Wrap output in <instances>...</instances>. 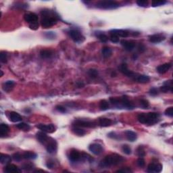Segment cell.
<instances>
[{"mask_svg": "<svg viewBox=\"0 0 173 173\" xmlns=\"http://www.w3.org/2000/svg\"><path fill=\"white\" fill-rule=\"evenodd\" d=\"M41 14V25L43 28H51L58 23L59 17L56 12L53 10L45 9L42 10Z\"/></svg>", "mask_w": 173, "mask_h": 173, "instance_id": "cell-1", "label": "cell"}, {"mask_svg": "<svg viewBox=\"0 0 173 173\" xmlns=\"http://www.w3.org/2000/svg\"><path fill=\"white\" fill-rule=\"evenodd\" d=\"M125 161L123 156L117 154H112L108 155L99 162V166L101 168H108L112 166H117Z\"/></svg>", "mask_w": 173, "mask_h": 173, "instance_id": "cell-2", "label": "cell"}, {"mask_svg": "<svg viewBox=\"0 0 173 173\" xmlns=\"http://www.w3.org/2000/svg\"><path fill=\"white\" fill-rule=\"evenodd\" d=\"M160 114L157 112L141 113L138 115L137 120L141 124L153 125L160 121Z\"/></svg>", "mask_w": 173, "mask_h": 173, "instance_id": "cell-3", "label": "cell"}, {"mask_svg": "<svg viewBox=\"0 0 173 173\" xmlns=\"http://www.w3.org/2000/svg\"><path fill=\"white\" fill-rule=\"evenodd\" d=\"M110 101L112 104L119 108H126L128 110L134 109V105L127 96L121 97H110Z\"/></svg>", "mask_w": 173, "mask_h": 173, "instance_id": "cell-4", "label": "cell"}, {"mask_svg": "<svg viewBox=\"0 0 173 173\" xmlns=\"http://www.w3.org/2000/svg\"><path fill=\"white\" fill-rule=\"evenodd\" d=\"M24 19L27 23L29 24V27L30 29L37 30L39 28L38 23V16L33 12H29L24 14Z\"/></svg>", "mask_w": 173, "mask_h": 173, "instance_id": "cell-5", "label": "cell"}, {"mask_svg": "<svg viewBox=\"0 0 173 173\" xmlns=\"http://www.w3.org/2000/svg\"><path fill=\"white\" fill-rule=\"evenodd\" d=\"M120 3L114 1H100L96 3V7L103 10H114L120 7Z\"/></svg>", "mask_w": 173, "mask_h": 173, "instance_id": "cell-6", "label": "cell"}, {"mask_svg": "<svg viewBox=\"0 0 173 173\" xmlns=\"http://www.w3.org/2000/svg\"><path fill=\"white\" fill-rule=\"evenodd\" d=\"M68 34L73 41L77 43H81L85 41V37L83 35L80 30L77 29H71L68 31Z\"/></svg>", "mask_w": 173, "mask_h": 173, "instance_id": "cell-7", "label": "cell"}, {"mask_svg": "<svg viewBox=\"0 0 173 173\" xmlns=\"http://www.w3.org/2000/svg\"><path fill=\"white\" fill-rule=\"evenodd\" d=\"M73 126L76 127H79L81 128H93L95 127V123L92 121H85V120L82 119H77L74 120L72 123Z\"/></svg>", "mask_w": 173, "mask_h": 173, "instance_id": "cell-8", "label": "cell"}, {"mask_svg": "<svg viewBox=\"0 0 173 173\" xmlns=\"http://www.w3.org/2000/svg\"><path fill=\"white\" fill-rule=\"evenodd\" d=\"M47 152L50 154H56L58 150V143L56 141L52 138H49L48 141L45 143Z\"/></svg>", "mask_w": 173, "mask_h": 173, "instance_id": "cell-9", "label": "cell"}, {"mask_svg": "<svg viewBox=\"0 0 173 173\" xmlns=\"http://www.w3.org/2000/svg\"><path fill=\"white\" fill-rule=\"evenodd\" d=\"M119 70L123 74L126 75V76L128 77H130V78H132L133 80L137 75V73L134 72L133 71L129 70L127 66V64H126V63H123V64H121V66L119 67Z\"/></svg>", "mask_w": 173, "mask_h": 173, "instance_id": "cell-10", "label": "cell"}, {"mask_svg": "<svg viewBox=\"0 0 173 173\" xmlns=\"http://www.w3.org/2000/svg\"><path fill=\"white\" fill-rule=\"evenodd\" d=\"M36 127L43 132L48 133H52L56 131V128L53 124H48V125H43V124H39L36 125Z\"/></svg>", "mask_w": 173, "mask_h": 173, "instance_id": "cell-11", "label": "cell"}, {"mask_svg": "<svg viewBox=\"0 0 173 173\" xmlns=\"http://www.w3.org/2000/svg\"><path fill=\"white\" fill-rule=\"evenodd\" d=\"M162 165L159 162H151L147 166V172L158 173L162 170Z\"/></svg>", "mask_w": 173, "mask_h": 173, "instance_id": "cell-12", "label": "cell"}, {"mask_svg": "<svg viewBox=\"0 0 173 173\" xmlns=\"http://www.w3.org/2000/svg\"><path fill=\"white\" fill-rule=\"evenodd\" d=\"M89 150L91 153L94 155L99 156L102 153L103 151V148L102 145L99 143H92L89 146Z\"/></svg>", "mask_w": 173, "mask_h": 173, "instance_id": "cell-13", "label": "cell"}, {"mask_svg": "<svg viewBox=\"0 0 173 173\" xmlns=\"http://www.w3.org/2000/svg\"><path fill=\"white\" fill-rule=\"evenodd\" d=\"M68 158L69 160L72 162H77L81 160V154L76 150H71L69 152Z\"/></svg>", "mask_w": 173, "mask_h": 173, "instance_id": "cell-14", "label": "cell"}, {"mask_svg": "<svg viewBox=\"0 0 173 173\" xmlns=\"http://www.w3.org/2000/svg\"><path fill=\"white\" fill-rule=\"evenodd\" d=\"M121 43L122 46L125 49V50L128 51V52H131L135 48V43L134 41H132L122 40Z\"/></svg>", "mask_w": 173, "mask_h": 173, "instance_id": "cell-15", "label": "cell"}, {"mask_svg": "<svg viewBox=\"0 0 173 173\" xmlns=\"http://www.w3.org/2000/svg\"><path fill=\"white\" fill-rule=\"evenodd\" d=\"M166 37L162 34H154L149 36V40L153 43H158L165 40Z\"/></svg>", "mask_w": 173, "mask_h": 173, "instance_id": "cell-16", "label": "cell"}, {"mask_svg": "<svg viewBox=\"0 0 173 173\" xmlns=\"http://www.w3.org/2000/svg\"><path fill=\"white\" fill-rule=\"evenodd\" d=\"M3 172L6 173H17L21 172V170L14 164H8L3 168Z\"/></svg>", "mask_w": 173, "mask_h": 173, "instance_id": "cell-17", "label": "cell"}, {"mask_svg": "<svg viewBox=\"0 0 173 173\" xmlns=\"http://www.w3.org/2000/svg\"><path fill=\"white\" fill-rule=\"evenodd\" d=\"M160 91L163 93H168V92H172V81L169 80L166 81L164 83V85L160 87Z\"/></svg>", "mask_w": 173, "mask_h": 173, "instance_id": "cell-18", "label": "cell"}, {"mask_svg": "<svg viewBox=\"0 0 173 173\" xmlns=\"http://www.w3.org/2000/svg\"><path fill=\"white\" fill-rule=\"evenodd\" d=\"M110 34H116V35H117L119 37L123 38L127 37L129 34V31H127V30L123 29H112L110 31Z\"/></svg>", "mask_w": 173, "mask_h": 173, "instance_id": "cell-19", "label": "cell"}, {"mask_svg": "<svg viewBox=\"0 0 173 173\" xmlns=\"http://www.w3.org/2000/svg\"><path fill=\"white\" fill-rule=\"evenodd\" d=\"M171 63H165V64H161L159 66H158L157 68H156V70L159 74H164V73L167 72L171 68Z\"/></svg>", "mask_w": 173, "mask_h": 173, "instance_id": "cell-20", "label": "cell"}, {"mask_svg": "<svg viewBox=\"0 0 173 173\" xmlns=\"http://www.w3.org/2000/svg\"><path fill=\"white\" fill-rule=\"evenodd\" d=\"M36 137L39 142L42 144H45L49 139V137H48V135H46V133L43 131L38 132V133L36 134Z\"/></svg>", "mask_w": 173, "mask_h": 173, "instance_id": "cell-21", "label": "cell"}, {"mask_svg": "<svg viewBox=\"0 0 173 173\" xmlns=\"http://www.w3.org/2000/svg\"><path fill=\"white\" fill-rule=\"evenodd\" d=\"M14 85H15V82L14 81H7L5 83H3L2 85V89L6 92H10V91L12 90L14 88Z\"/></svg>", "mask_w": 173, "mask_h": 173, "instance_id": "cell-22", "label": "cell"}, {"mask_svg": "<svg viewBox=\"0 0 173 173\" xmlns=\"http://www.w3.org/2000/svg\"><path fill=\"white\" fill-rule=\"evenodd\" d=\"M10 121L12 123H18L22 121V118L16 112H11L10 114Z\"/></svg>", "mask_w": 173, "mask_h": 173, "instance_id": "cell-23", "label": "cell"}, {"mask_svg": "<svg viewBox=\"0 0 173 173\" xmlns=\"http://www.w3.org/2000/svg\"><path fill=\"white\" fill-rule=\"evenodd\" d=\"M134 81H137V82L140 83H147L150 81V77L147 76V75L137 74L135 79H134Z\"/></svg>", "mask_w": 173, "mask_h": 173, "instance_id": "cell-24", "label": "cell"}, {"mask_svg": "<svg viewBox=\"0 0 173 173\" xmlns=\"http://www.w3.org/2000/svg\"><path fill=\"white\" fill-rule=\"evenodd\" d=\"M125 136L126 137H127V139L129 140V141L131 142L136 141L137 139V133H135L134 131H130V130H128V131H125Z\"/></svg>", "mask_w": 173, "mask_h": 173, "instance_id": "cell-25", "label": "cell"}, {"mask_svg": "<svg viewBox=\"0 0 173 173\" xmlns=\"http://www.w3.org/2000/svg\"><path fill=\"white\" fill-rule=\"evenodd\" d=\"M10 131V128L8 125L6 124L2 123L0 125V135L1 138H3L8 135V133Z\"/></svg>", "mask_w": 173, "mask_h": 173, "instance_id": "cell-26", "label": "cell"}, {"mask_svg": "<svg viewBox=\"0 0 173 173\" xmlns=\"http://www.w3.org/2000/svg\"><path fill=\"white\" fill-rule=\"evenodd\" d=\"M112 123V120L108 119V118H101L99 120V125L101 127H110Z\"/></svg>", "mask_w": 173, "mask_h": 173, "instance_id": "cell-27", "label": "cell"}, {"mask_svg": "<svg viewBox=\"0 0 173 173\" xmlns=\"http://www.w3.org/2000/svg\"><path fill=\"white\" fill-rule=\"evenodd\" d=\"M12 161V157L8 154H1L0 156V162L1 164H6L7 165L8 164H10Z\"/></svg>", "mask_w": 173, "mask_h": 173, "instance_id": "cell-28", "label": "cell"}, {"mask_svg": "<svg viewBox=\"0 0 173 173\" xmlns=\"http://www.w3.org/2000/svg\"><path fill=\"white\" fill-rule=\"evenodd\" d=\"M22 158L25 160H34L37 157V154L32 152H26L22 155Z\"/></svg>", "mask_w": 173, "mask_h": 173, "instance_id": "cell-29", "label": "cell"}, {"mask_svg": "<svg viewBox=\"0 0 173 173\" xmlns=\"http://www.w3.org/2000/svg\"><path fill=\"white\" fill-rule=\"evenodd\" d=\"M72 131L74 134H76L78 136H84L86 134V131L81 127L73 126Z\"/></svg>", "mask_w": 173, "mask_h": 173, "instance_id": "cell-30", "label": "cell"}, {"mask_svg": "<svg viewBox=\"0 0 173 173\" xmlns=\"http://www.w3.org/2000/svg\"><path fill=\"white\" fill-rule=\"evenodd\" d=\"M52 55H53L52 52L49 50H43L40 52V56L42 58H44V59L50 58L52 56Z\"/></svg>", "mask_w": 173, "mask_h": 173, "instance_id": "cell-31", "label": "cell"}, {"mask_svg": "<svg viewBox=\"0 0 173 173\" xmlns=\"http://www.w3.org/2000/svg\"><path fill=\"white\" fill-rule=\"evenodd\" d=\"M101 52H102L103 56L105 58H110V57L112 56V50L110 48H108V47H104V48H103Z\"/></svg>", "mask_w": 173, "mask_h": 173, "instance_id": "cell-32", "label": "cell"}, {"mask_svg": "<svg viewBox=\"0 0 173 173\" xmlns=\"http://www.w3.org/2000/svg\"><path fill=\"white\" fill-rule=\"evenodd\" d=\"M99 108H100L101 110L105 111L107 110L110 108V104L108 101L105 100V99H103V100H101L100 102H99Z\"/></svg>", "mask_w": 173, "mask_h": 173, "instance_id": "cell-33", "label": "cell"}, {"mask_svg": "<svg viewBox=\"0 0 173 173\" xmlns=\"http://www.w3.org/2000/svg\"><path fill=\"white\" fill-rule=\"evenodd\" d=\"M16 127H17L18 129L24 131H29L30 129V125L25 123H20L19 124H18V125H16Z\"/></svg>", "mask_w": 173, "mask_h": 173, "instance_id": "cell-34", "label": "cell"}, {"mask_svg": "<svg viewBox=\"0 0 173 173\" xmlns=\"http://www.w3.org/2000/svg\"><path fill=\"white\" fill-rule=\"evenodd\" d=\"M34 164L32 163H30V162H28V163L23 164L21 166L22 169L24 170H26V171H30V170H32L34 168Z\"/></svg>", "mask_w": 173, "mask_h": 173, "instance_id": "cell-35", "label": "cell"}, {"mask_svg": "<svg viewBox=\"0 0 173 173\" xmlns=\"http://www.w3.org/2000/svg\"><path fill=\"white\" fill-rule=\"evenodd\" d=\"M87 74H89V76L91 78L95 79L98 77L99 72H98V71L96 70V69L92 68V69H89V70H88V72H87Z\"/></svg>", "mask_w": 173, "mask_h": 173, "instance_id": "cell-36", "label": "cell"}, {"mask_svg": "<svg viewBox=\"0 0 173 173\" xmlns=\"http://www.w3.org/2000/svg\"><path fill=\"white\" fill-rule=\"evenodd\" d=\"M97 37L99 39V40L101 41L102 43H106L108 41L109 38L106 34H105L104 33H101V32H99L96 34Z\"/></svg>", "mask_w": 173, "mask_h": 173, "instance_id": "cell-37", "label": "cell"}, {"mask_svg": "<svg viewBox=\"0 0 173 173\" xmlns=\"http://www.w3.org/2000/svg\"><path fill=\"white\" fill-rule=\"evenodd\" d=\"M137 154L139 158L145 157V156L146 155V153L143 146L140 145L138 147V148L137 149Z\"/></svg>", "mask_w": 173, "mask_h": 173, "instance_id": "cell-38", "label": "cell"}, {"mask_svg": "<svg viewBox=\"0 0 173 173\" xmlns=\"http://www.w3.org/2000/svg\"><path fill=\"white\" fill-rule=\"evenodd\" d=\"M167 3L166 1H164V0H158V1H153L152 2V6L153 7H158V6H163L164 4Z\"/></svg>", "mask_w": 173, "mask_h": 173, "instance_id": "cell-39", "label": "cell"}, {"mask_svg": "<svg viewBox=\"0 0 173 173\" xmlns=\"http://www.w3.org/2000/svg\"><path fill=\"white\" fill-rule=\"evenodd\" d=\"M122 150L123 152L127 155H130L131 154V148L128 145H123L122 146Z\"/></svg>", "mask_w": 173, "mask_h": 173, "instance_id": "cell-40", "label": "cell"}, {"mask_svg": "<svg viewBox=\"0 0 173 173\" xmlns=\"http://www.w3.org/2000/svg\"><path fill=\"white\" fill-rule=\"evenodd\" d=\"M8 60V55L6 52H1L0 53V60L2 63H6Z\"/></svg>", "mask_w": 173, "mask_h": 173, "instance_id": "cell-41", "label": "cell"}, {"mask_svg": "<svg viewBox=\"0 0 173 173\" xmlns=\"http://www.w3.org/2000/svg\"><path fill=\"white\" fill-rule=\"evenodd\" d=\"M109 39L112 42L114 43H119L120 41V39L119 37L116 34H110V37H109Z\"/></svg>", "mask_w": 173, "mask_h": 173, "instance_id": "cell-42", "label": "cell"}, {"mask_svg": "<svg viewBox=\"0 0 173 173\" xmlns=\"http://www.w3.org/2000/svg\"><path fill=\"white\" fill-rule=\"evenodd\" d=\"M140 105L143 109H147L150 106V103L147 99H141L140 101Z\"/></svg>", "mask_w": 173, "mask_h": 173, "instance_id": "cell-43", "label": "cell"}, {"mask_svg": "<svg viewBox=\"0 0 173 173\" xmlns=\"http://www.w3.org/2000/svg\"><path fill=\"white\" fill-rule=\"evenodd\" d=\"M164 114H165L166 116H169V117H172L173 116V108L169 107V108H166L165 112H164Z\"/></svg>", "mask_w": 173, "mask_h": 173, "instance_id": "cell-44", "label": "cell"}, {"mask_svg": "<svg viewBox=\"0 0 173 173\" xmlns=\"http://www.w3.org/2000/svg\"><path fill=\"white\" fill-rule=\"evenodd\" d=\"M12 158L16 162H20L22 158V156L21 154L19 153H15L12 155Z\"/></svg>", "mask_w": 173, "mask_h": 173, "instance_id": "cell-45", "label": "cell"}, {"mask_svg": "<svg viewBox=\"0 0 173 173\" xmlns=\"http://www.w3.org/2000/svg\"><path fill=\"white\" fill-rule=\"evenodd\" d=\"M137 4L140 7H147L148 5V1L145 0H138L137 1Z\"/></svg>", "mask_w": 173, "mask_h": 173, "instance_id": "cell-46", "label": "cell"}, {"mask_svg": "<svg viewBox=\"0 0 173 173\" xmlns=\"http://www.w3.org/2000/svg\"><path fill=\"white\" fill-rule=\"evenodd\" d=\"M117 172H123V173H130V172H133V170H131V168L129 167H125V168H123L121 169L118 170Z\"/></svg>", "mask_w": 173, "mask_h": 173, "instance_id": "cell-47", "label": "cell"}, {"mask_svg": "<svg viewBox=\"0 0 173 173\" xmlns=\"http://www.w3.org/2000/svg\"><path fill=\"white\" fill-rule=\"evenodd\" d=\"M137 166H139V167H141V168L143 167V166H145V160H144L143 158H139L137 161Z\"/></svg>", "mask_w": 173, "mask_h": 173, "instance_id": "cell-48", "label": "cell"}, {"mask_svg": "<svg viewBox=\"0 0 173 173\" xmlns=\"http://www.w3.org/2000/svg\"><path fill=\"white\" fill-rule=\"evenodd\" d=\"M45 36L46 38L50 39H54L56 37V34L54 33V32H47L45 34Z\"/></svg>", "mask_w": 173, "mask_h": 173, "instance_id": "cell-49", "label": "cell"}, {"mask_svg": "<svg viewBox=\"0 0 173 173\" xmlns=\"http://www.w3.org/2000/svg\"><path fill=\"white\" fill-rule=\"evenodd\" d=\"M149 93L150 95H152V96H156V95H158L159 92H158V90L156 88H152L150 90Z\"/></svg>", "mask_w": 173, "mask_h": 173, "instance_id": "cell-50", "label": "cell"}, {"mask_svg": "<svg viewBox=\"0 0 173 173\" xmlns=\"http://www.w3.org/2000/svg\"><path fill=\"white\" fill-rule=\"evenodd\" d=\"M56 109L61 113H66V109L64 107H63L62 105H56Z\"/></svg>", "mask_w": 173, "mask_h": 173, "instance_id": "cell-51", "label": "cell"}, {"mask_svg": "<svg viewBox=\"0 0 173 173\" xmlns=\"http://www.w3.org/2000/svg\"><path fill=\"white\" fill-rule=\"evenodd\" d=\"M108 137H110L111 139H119L120 137L119 135H117L116 133H114V132H111L108 134Z\"/></svg>", "mask_w": 173, "mask_h": 173, "instance_id": "cell-52", "label": "cell"}, {"mask_svg": "<svg viewBox=\"0 0 173 173\" xmlns=\"http://www.w3.org/2000/svg\"><path fill=\"white\" fill-rule=\"evenodd\" d=\"M47 167L48 168H50V169H52V168H54V163L53 162H50L49 161L47 162Z\"/></svg>", "mask_w": 173, "mask_h": 173, "instance_id": "cell-53", "label": "cell"}, {"mask_svg": "<svg viewBox=\"0 0 173 173\" xmlns=\"http://www.w3.org/2000/svg\"><path fill=\"white\" fill-rule=\"evenodd\" d=\"M138 49H139V51L140 52H143L145 50V46H144L143 44H139V47H138Z\"/></svg>", "mask_w": 173, "mask_h": 173, "instance_id": "cell-54", "label": "cell"}, {"mask_svg": "<svg viewBox=\"0 0 173 173\" xmlns=\"http://www.w3.org/2000/svg\"><path fill=\"white\" fill-rule=\"evenodd\" d=\"M1 77H2V76H3V72H2V70H1Z\"/></svg>", "mask_w": 173, "mask_h": 173, "instance_id": "cell-55", "label": "cell"}]
</instances>
